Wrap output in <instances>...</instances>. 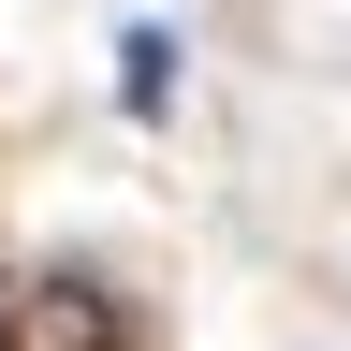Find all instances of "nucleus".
Returning <instances> with one entry per match:
<instances>
[{
    "label": "nucleus",
    "instance_id": "2",
    "mask_svg": "<svg viewBox=\"0 0 351 351\" xmlns=\"http://www.w3.org/2000/svg\"><path fill=\"white\" fill-rule=\"evenodd\" d=\"M117 59H132V73H117V88H132V117H161V103H176V29H132Z\"/></svg>",
    "mask_w": 351,
    "mask_h": 351
},
{
    "label": "nucleus",
    "instance_id": "1",
    "mask_svg": "<svg viewBox=\"0 0 351 351\" xmlns=\"http://www.w3.org/2000/svg\"><path fill=\"white\" fill-rule=\"evenodd\" d=\"M0 351H132V322L88 278H29V293H0Z\"/></svg>",
    "mask_w": 351,
    "mask_h": 351
}]
</instances>
